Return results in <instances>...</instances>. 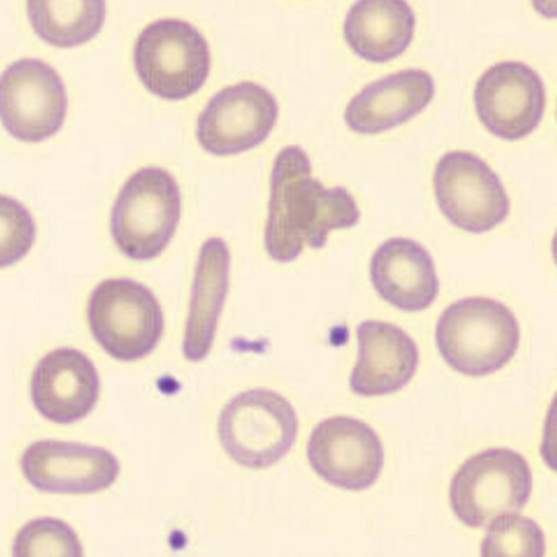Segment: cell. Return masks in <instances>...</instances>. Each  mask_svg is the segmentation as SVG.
<instances>
[{
	"instance_id": "cell-9",
	"label": "cell",
	"mask_w": 557,
	"mask_h": 557,
	"mask_svg": "<svg viewBox=\"0 0 557 557\" xmlns=\"http://www.w3.org/2000/svg\"><path fill=\"white\" fill-rule=\"evenodd\" d=\"M0 115L14 138L40 143L53 137L67 115L64 81L47 62L21 60L0 79Z\"/></svg>"
},
{
	"instance_id": "cell-3",
	"label": "cell",
	"mask_w": 557,
	"mask_h": 557,
	"mask_svg": "<svg viewBox=\"0 0 557 557\" xmlns=\"http://www.w3.org/2000/svg\"><path fill=\"white\" fill-rule=\"evenodd\" d=\"M182 215L175 178L161 168H143L124 183L110 219L116 247L134 260H150L170 245Z\"/></svg>"
},
{
	"instance_id": "cell-4",
	"label": "cell",
	"mask_w": 557,
	"mask_h": 557,
	"mask_svg": "<svg viewBox=\"0 0 557 557\" xmlns=\"http://www.w3.org/2000/svg\"><path fill=\"white\" fill-rule=\"evenodd\" d=\"M90 332L102 350L119 361H138L159 346L163 310L152 292L127 277L106 278L91 292Z\"/></svg>"
},
{
	"instance_id": "cell-8",
	"label": "cell",
	"mask_w": 557,
	"mask_h": 557,
	"mask_svg": "<svg viewBox=\"0 0 557 557\" xmlns=\"http://www.w3.org/2000/svg\"><path fill=\"white\" fill-rule=\"evenodd\" d=\"M440 211L457 228L487 233L507 220L509 203L504 183L496 172L471 152H448L440 159L434 174Z\"/></svg>"
},
{
	"instance_id": "cell-11",
	"label": "cell",
	"mask_w": 557,
	"mask_h": 557,
	"mask_svg": "<svg viewBox=\"0 0 557 557\" xmlns=\"http://www.w3.org/2000/svg\"><path fill=\"white\" fill-rule=\"evenodd\" d=\"M474 101L479 119L491 134L518 141L541 124L547 91L536 70L523 62L507 61L480 76Z\"/></svg>"
},
{
	"instance_id": "cell-19",
	"label": "cell",
	"mask_w": 557,
	"mask_h": 557,
	"mask_svg": "<svg viewBox=\"0 0 557 557\" xmlns=\"http://www.w3.org/2000/svg\"><path fill=\"white\" fill-rule=\"evenodd\" d=\"M413 33L416 13L403 0H361L344 21L348 47L370 62H387L405 53Z\"/></svg>"
},
{
	"instance_id": "cell-5",
	"label": "cell",
	"mask_w": 557,
	"mask_h": 557,
	"mask_svg": "<svg viewBox=\"0 0 557 557\" xmlns=\"http://www.w3.org/2000/svg\"><path fill=\"white\" fill-rule=\"evenodd\" d=\"M299 420L288 399L267 388L244 392L231 399L219 418L223 449L249 469L273 467L298 438Z\"/></svg>"
},
{
	"instance_id": "cell-14",
	"label": "cell",
	"mask_w": 557,
	"mask_h": 557,
	"mask_svg": "<svg viewBox=\"0 0 557 557\" xmlns=\"http://www.w3.org/2000/svg\"><path fill=\"white\" fill-rule=\"evenodd\" d=\"M100 375L89 357L62 347L40 359L32 376V401L49 421L72 424L90 416L100 397Z\"/></svg>"
},
{
	"instance_id": "cell-13",
	"label": "cell",
	"mask_w": 557,
	"mask_h": 557,
	"mask_svg": "<svg viewBox=\"0 0 557 557\" xmlns=\"http://www.w3.org/2000/svg\"><path fill=\"white\" fill-rule=\"evenodd\" d=\"M25 480L40 493L94 494L108 490L120 474L110 450L83 443L40 440L22 454Z\"/></svg>"
},
{
	"instance_id": "cell-6",
	"label": "cell",
	"mask_w": 557,
	"mask_h": 557,
	"mask_svg": "<svg viewBox=\"0 0 557 557\" xmlns=\"http://www.w3.org/2000/svg\"><path fill=\"white\" fill-rule=\"evenodd\" d=\"M134 64L150 94L180 101L193 97L207 83L211 51L208 40L189 22L160 20L139 33Z\"/></svg>"
},
{
	"instance_id": "cell-1",
	"label": "cell",
	"mask_w": 557,
	"mask_h": 557,
	"mask_svg": "<svg viewBox=\"0 0 557 557\" xmlns=\"http://www.w3.org/2000/svg\"><path fill=\"white\" fill-rule=\"evenodd\" d=\"M311 171L309 156L298 146L282 149L274 161L265 249L276 262H293L304 247L324 248L329 233L354 228L361 219L346 188H324Z\"/></svg>"
},
{
	"instance_id": "cell-17",
	"label": "cell",
	"mask_w": 557,
	"mask_h": 557,
	"mask_svg": "<svg viewBox=\"0 0 557 557\" xmlns=\"http://www.w3.org/2000/svg\"><path fill=\"white\" fill-rule=\"evenodd\" d=\"M370 278L381 298L410 313L426 310L438 296L434 259L416 240L384 242L370 262Z\"/></svg>"
},
{
	"instance_id": "cell-21",
	"label": "cell",
	"mask_w": 557,
	"mask_h": 557,
	"mask_svg": "<svg viewBox=\"0 0 557 557\" xmlns=\"http://www.w3.org/2000/svg\"><path fill=\"white\" fill-rule=\"evenodd\" d=\"M545 534L534 520L518 515L498 516L482 542L483 557H542Z\"/></svg>"
},
{
	"instance_id": "cell-18",
	"label": "cell",
	"mask_w": 557,
	"mask_h": 557,
	"mask_svg": "<svg viewBox=\"0 0 557 557\" xmlns=\"http://www.w3.org/2000/svg\"><path fill=\"white\" fill-rule=\"evenodd\" d=\"M230 248L220 237L201 245L188 322H186L183 355L190 362H200L214 346L220 314L230 288Z\"/></svg>"
},
{
	"instance_id": "cell-23",
	"label": "cell",
	"mask_w": 557,
	"mask_h": 557,
	"mask_svg": "<svg viewBox=\"0 0 557 557\" xmlns=\"http://www.w3.org/2000/svg\"><path fill=\"white\" fill-rule=\"evenodd\" d=\"M0 222H2V249H0V265L2 269L13 265L17 260L24 258L35 242V222H33L30 212L27 211L20 201L2 197L0 199Z\"/></svg>"
},
{
	"instance_id": "cell-20",
	"label": "cell",
	"mask_w": 557,
	"mask_h": 557,
	"mask_svg": "<svg viewBox=\"0 0 557 557\" xmlns=\"http://www.w3.org/2000/svg\"><path fill=\"white\" fill-rule=\"evenodd\" d=\"M28 17L33 30L61 49L83 46L100 33L106 20L102 0H32Z\"/></svg>"
},
{
	"instance_id": "cell-12",
	"label": "cell",
	"mask_w": 557,
	"mask_h": 557,
	"mask_svg": "<svg viewBox=\"0 0 557 557\" xmlns=\"http://www.w3.org/2000/svg\"><path fill=\"white\" fill-rule=\"evenodd\" d=\"M307 457L319 478L346 491L369 490L384 467L379 434L364 421L350 417L319 423L311 432Z\"/></svg>"
},
{
	"instance_id": "cell-10",
	"label": "cell",
	"mask_w": 557,
	"mask_h": 557,
	"mask_svg": "<svg viewBox=\"0 0 557 557\" xmlns=\"http://www.w3.org/2000/svg\"><path fill=\"white\" fill-rule=\"evenodd\" d=\"M277 119L274 95L245 81L225 87L208 101L197 121V141L212 156H236L265 141Z\"/></svg>"
},
{
	"instance_id": "cell-2",
	"label": "cell",
	"mask_w": 557,
	"mask_h": 557,
	"mask_svg": "<svg viewBox=\"0 0 557 557\" xmlns=\"http://www.w3.org/2000/svg\"><path fill=\"white\" fill-rule=\"evenodd\" d=\"M440 355L456 372L480 379L505 368L518 351L520 327L515 313L498 300H457L438 319Z\"/></svg>"
},
{
	"instance_id": "cell-15",
	"label": "cell",
	"mask_w": 557,
	"mask_h": 557,
	"mask_svg": "<svg viewBox=\"0 0 557 557\" xmlns=\"http://www.w3.org/2000/svg\"><path fill=\"white\" fill-rule=\"evenodd\" d=\"M357 338L358 361L350 376L354 394L381 397L408 386L420 355L405 330L388 322L366 321L358 325Z\"/></svg>"
},
{
	"instance_id": "cell-16",
	"label": "cell",
	"mask_w": 557,
	"mask_h": 557,
	"mask_svg": "<svg viewBox=\"0 0 557 557\" xmlns=\"http://www.w3.org/2000/svg\"><path fill=\"white\" fill-rule=\"evenodd\" d=\"M435 97V81L424 70L392 73L370 84L347 106L344 120L357 134H380L408 123Z\"/></svg>"
},
{
	"instance_id": "cell-22",
	"label": "cell",
	"mask_w": 557,
	"mask_h": 557,
	"mask_svg": "<svg viewBox=\"0 0 557 557\" xmlns=\"http://www.w3.org/2000/svg\"><path fill=\"white\" fill-rule=\"evenodd\" d=\"M13 556L81 557L84 552L78 534L72 527L62 520L42 518L22 528L14 541Z\"/></svg>"
},
{
	"instance_id": "cell-7",
	"label": "cell",
	"mask_w": 557,
	"mask_h": 557,
	"mask_svg": "<svg viewBox=\"0 0 557 557\" xmlns=\"http://www.w3.org/2000/svg\"><path fill=\"white\" fill-rule=\"evenodd\" d=\"M533 491L527 458L511 449L483 450L458 469L450 483L454 515L469 528H486L498 516L525 508Z\"/></svg>"
}]
</instances>
